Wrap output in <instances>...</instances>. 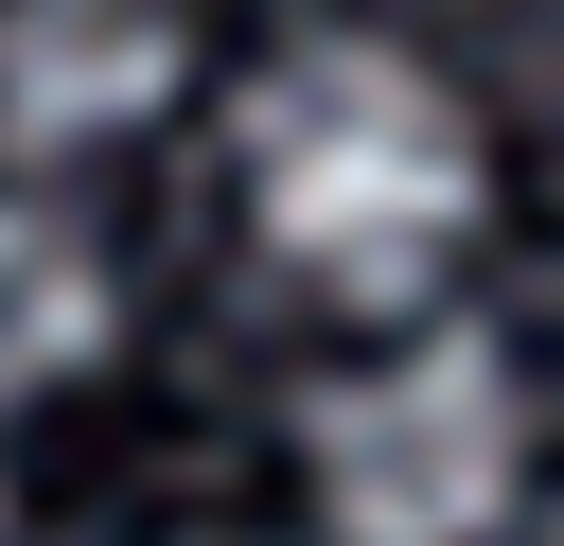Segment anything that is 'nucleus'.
<instances>
[{
	"label": "nucleus",
	"mask_w": 564,
	"mask_h": 546,
	"mask_svg": "<svg viewBox=\"0 0 564 546\" xmlns=\"http://www.w3.org/2000/svg\"><path fill=\"white\" fill-rule=\"evenodd\" d=\"M476 211H494V159L441 70L335 35L247 88V229L282 247V282H317L352 317H423V282L476 247Z\"/></svg>",
	"instance_id": "nucleus-1"
},
{
	"label": "nucleus",
	"mask_w": 564,
	"mask_h": 546,
	"mask_svg": "<svg viewBox=\"0 0 564 546\" xmlns=\"http://www.w3.org/2000/svg\"><path fill=\"white\" fill-rule=\"evenodd\" d=\"M300 493L335 546H494L511 493H529V387L494 335L423 317L388 335L370 370H335L300 405Z\"/></svg>",
	"instance_id": "nucleus-2"
},
{
	"label": "nucleus",
	"mask_w": 564,
	"mask_h": 546,
	"mask_svg": "<svg viewBox=\"0 0 564 546\" xmlns=\"http://www.w3.org/2000/svg\"><path fill=\"white\" fill-rule=\"evenodd\" d=\"M176 88V35L141 0H18L0 18V123L18 141H106Z\"/></svg>",
	"instance_id": "nucleus-3"
},
{
	"label": "nucleus",
	"mask_w": 564,
	"mask_h": 546,
	"mask_svg": "<svg viewBox=\"0 0 564 546\" xmlns=\"http://www.w3.org/2000/svg\"><path fill=\"white\" fill-rule=\"evenodd\" d=\"M88 352H106V282H88V247L35 229V211H0V405L53 387V370H88Z\"/></svg>",
	"instance_id": "nucleus-4"
},
{
	"label": "nucleus",
	"mask_w": 564,
	"mask_h": 546,
	"mask_svg": "<svg viewBox=\"0 0 564 546\" xmlns=\"http://www.w3.org/2000/svg\"><path fill=\"white\" fill-rule=\"evenodd\" d=\"M546 546H564V528H546Z\"/></svg>",
	"instance_id": "nucleus-5"
}]
</instances>
